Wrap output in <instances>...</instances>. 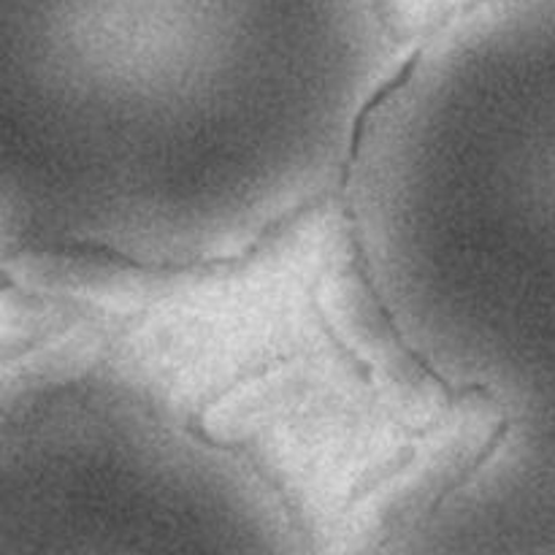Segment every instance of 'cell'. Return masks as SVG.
<instances>
[{"instance_id": "6da1fadb", "label": "cell", "mask_w": 555, "mask_h": 555, "mask_svg": "<svg viewBox=\"0 0 555 555\" xmlns=\"http://www.w3.org/2000/svg\"><path fill=\"white\" fill-rule=\"evenodd\" d=\"M537 504H540V524L547 537L555 542V444L545 453L540 464V482H537Z\"/></svg>"}]
</instances>
